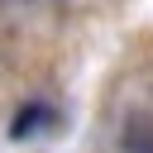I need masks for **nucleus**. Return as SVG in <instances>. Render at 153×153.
<instances>
[{
    "label": "nucleus",
    "mask_w": 153,
    "mask_h": 153,
    "mask_svg": "<svg viewBox=\"0 0 153 153\" xmlns=\"http://www.w3.org/2000/svg\"><path fill=\"white\" fill-rule=\"evenodd\" d=\"M53 124H57V110L43 105V100H29V105L10 120V139H29V134H43V129H53Z\"/></svg>",
    "instance_id": "f257e3e1"
},
{
    "label": "nucleus",
    "mask_w": 153,
    "mask_h": 153,
    "mask_svg": "<svg viewBox=\"0 0 153 153\" xmlns=\"http://www.w3.org/2000/svg\"><path fill=\"white\" fill-rule=\"evenodd\" d=\"M124 153H153V124L148 120H134L124 129Z\"/></svg>",
    "instance_id": "f03ea898"
}]
</instances>
